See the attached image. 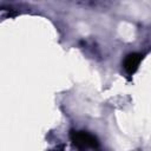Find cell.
<instances>
[{
  "label": "cell",
  "mask_w": 151,
  "mask_h": 151,
  "mask_svg": "<svg viewBox=\"0 0 151 151\" xmlns=\"http://www.w3.org/2000/svg\"><path fill=\"white\" fill-rule=\"evenodd\" d=\"M140 60H142V54H139V53L133 52V53L127 54L125 57V59H124V63H123L125 72L127 74H133L137 71Z\"/></svg>",
  "instance_id": "2"
},
{
  "label": "cell",
  "mask_w": 151,
  "mask_h": 151,
  "mask_svg": "<svg viewBox=\"0 0 151 151\" xmlns=\"http://www.w3.org/2000/svg\"><path fill=\"white\" fill-rule=\"evenodd\" d=\"M70 138L78 149H97L99 146L97 137L86 131H71Z\"/></svg>",
  "instance_id": "1"
}]
</instances>
